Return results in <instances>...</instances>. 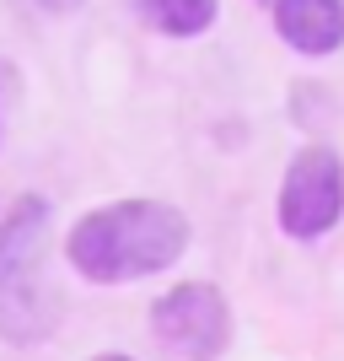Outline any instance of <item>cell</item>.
<instances>
[{
	"mask_svg": "<svg viewBox=\"0 0 344 361\" xmlns=\"http://www.w3.org/2000/svg\"><path fill=\"white\" fill-rule=\"evenodd\" d=\"M189 248V216L167 200H113L70 226L65 259L91 286H124L172 270Z\"/></svg>",
	"mask_w": 344,
	"mask_h": 361,
	"instance_id": "1",
	"label": "cell"
},
{
	"mask_svg": "<svg viewBox=\"0 0 344 361\" xmlns=\"http://www.w3.org/2000/svg\"><path fill=\"white\" fill-rule=\"evenodd\" d=\"M54 211L44 195L11 200L0 216V340L6 345H38L54 329V302L44 286V254Z\"/></svg>",
	"mask_w": 344,
	"mask_h": 361,
	"instance_id": "2",
	"label": "cell"
},
{
	"mask_svg": "<svg viewBox=\"0 0 344 361\" xmlns=\"http://www.w3.org/2000/svg\"><path fill=\"white\" fill-rule=\"evenodd\" d=\"M151 334L178 361H215L231 345V307L210 281H183L151 307Z\"/></svg>",
	"mask_w": 344,
	"mask_h": 361,
	"instance_id": "3",
	"label": "cell"
},
{
	"mask_svg": "<svg viewBox=\"0 0 344 361\" xmlns=\"http://www.w3.org/2000/svg\"><path fill=\"white\" fill-rule=\"evenodd\" d=\"M344 216V162L333 146H301L280 183V226L285 238L312 243Z\"/></svg>",
	"mask_w": 344,
	"mask_h": 361,
	"instance_id": "4",
	"label": "cell"
},
{
	"mask_svg": "<svg viewBox=\"0 0 344 361\" xmlns=\"http://www.w3.org/2000/svg\"><path fill=\"white\" fill-rule=\"evenodd\" d=\"M274 32L296 54H333L344 44V0H274Z\"/></svg>",
	"mask_w": 344,
	"mask_h": 361,
	"instance_id": "5",
	"label": "cell"
},
{
	"mask_svg": "<svg viewBox=\"0 0 344 361\" xmlns=\"http://www.w3.org/2000/svg\"><path fill=\"white\" fill-rule=\"evenodd\" d=\"M135 11L162 38H199V32L215 27L221 0H135Z\"/></svg>",
	"mask_w": 344,
	"mask_h": 361,
	"instance_id": "6",
	"label": "cell"
},
{
	"mask_svg": "<svg viewBox=\"0 0 344 361\" xmlns=\"http://www.w3.org/2000/svg\"><path fill=\"white\" fill-rule=\"evenodd\" d=\"M38 6H44V11H54V16H70V11H81L87 0H38Z\"/></svg>",
	"mask_w": 344,
	"mask_h": 361,
	"instance_id": "7",
	"label": "cell"
},
{
	"mask_svg": "<svg viewBox=\"0 0 344 361\" xmlns=\"http://www.w3.org/2000/svg\"><path fill=\"white\" fill-rule=\"evenodd\" d=\"M91 361H129L124 350H103V356H91Z\"/></svg>",
	"mask_w": 344,
	"mask_h": 361,
	"instance_id": "8",
	"label": "cell"
}]
</instances>
